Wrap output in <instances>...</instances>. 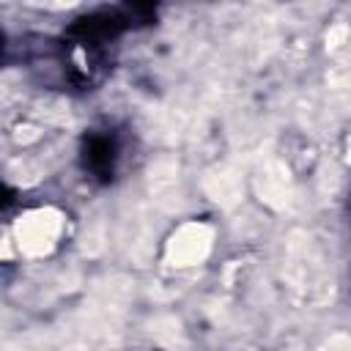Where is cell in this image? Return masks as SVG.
<instances>
[{
  "mask_svg": "<svg viewBox=\"0 0 351 351\" xmlns=\"http://www.w3.org/2000/svg\"><path fill=\"white\" fill-rule=\"evenodd\" d=\"M66 233H69V214L52 203L22 208L5 230L14 255L25 261H44L55 255L66 241Z\"/></svg>",
  "mask_w": 351,
  "mask_h": 351,
  "instance_id": "6da1fadb",
  "label": "cell"
},
{
  "mask_svg": "<svg viewBox=\"0 0 351 351\" xmlns=\"http://www.w3.org/2000/svg\"><path fill=\"white\" fill-rule=\"evenodd\" d=\"M217 225L208 219H181L162 241V263L173 271H189L208 263L217 250Z\"/></svg>",
  "mask_w": 351,
  "mask_h": 351,
  "instance_id": "7a4b0ae2",
  "label": "cell"
}]
</instances>
